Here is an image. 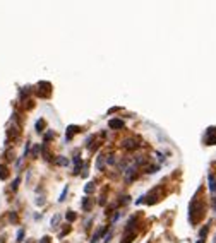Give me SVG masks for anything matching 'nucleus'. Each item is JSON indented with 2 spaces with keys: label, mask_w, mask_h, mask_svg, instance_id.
I'll return each instance as SVG.
<instances>
[{
  "label": "nucleus",
  "mask_w": 216,
  "mask_h": 243,
  "mask_svg": "<svg viewBox=\"0 0 216 243\" xmlns=\"http://www.w3.org/2000/svg\"><path fill=\"white\" fill-rule=\"evenodd\" d=\"M209 190H211L213 195L216 194V180H214V176H213V175H209Z\"/></svg>",
  "instance_id": "39448f33"
},
{
  "label": "nucleus",
  "mask_w": 216,
  "mask_h": 243,
  "mask_svg": "<svg viewBox=\"0 0 216 243\" xmlns=\"http://www.w3.org/2000/svg\"><path fill=\"white\" fill-rule=\"evenodd\" d=\"M110 238H112V231H110V233H108V234H105V238H103V243H108V241H110Z\"/></svg>",
  "instance_id": "2eb2a0df"
},
{
  "label": "nucleus",
  "mask_w": 216,
  "mask_h": 243,
  "mask_svg": "<svg viewBox=\"0 0 216 243\" xmlns=\"http://www.w3.org/2000/svg\"><path fill=\"white\" fill-rule=\"evenodd\" d=\"M106 231V228H101V230H98L95 234H93V238H91V243H98V240H99V236Z\"/></svg>",
  "instance_id": "20e7f679"
},
{
  "label": "nucleus",
  "mask_w": 216,
  "mask_h": 243,
  "mask_svg": "<svg viewBox=\"0 0 216 243\" xmlns=\"http://www.w3.org/2000/svg\"><path fill=\"white\" fill-rule=\"evenodd\" d=\"M19 182H21V178H16V180H14V185H12V190H16V188H17V185H19Z\"/></svg>",
  "instance_id": "4468645a"
},
{
  "label": "nucleus",
  "mask_w": 216,
  "mask_h": 243,
  "mask_svg": "<svg viewBox=\"0 0 216 243\" xmlns=\"http://www.w3.org/2000/svg\"><path fill=\"white\" fill-rule=\"evenodd\" d=\"M108 127L110 129H122L124 127V122L122 120H110L108 122Z\"/></svg>",
  "instance_id": "f03ea898"
},
{
  "label": "nucleus",
  "mask_w": 216,
  "mask_h": 243,
  "mask_svg": "<svg viewBox=\"0 0 216 243\" xmlns=\"http://www.w3.org/2000/svg\"><path fill=\"white\" fill-rule=\"evenodd\" d=\"M65 217H67L69 221H74V219H76V214H74V212H70V214H67Z\"/></svg>",
  "instance_id": "dca6fc26"
},
{
  "label": "nucleus",
  "mask_w": 216,
  "mask_h": 243,
  "mask_svg": "<svg viewBox=\"0 0 216 243\" xmlns=\"http://www.w3.org/2000/svg\"><path fill=\"white\" fill-rule=\"evenodd\" d=\"M74 132H77V127H76V125H70V127H69V132L65 134V139L70 140V139H72V134H74Z\"/></svg>",
  "instance_id": "423d86ee"
},
{
  "label": "nucleus",
  "mask_w": 216,
  "mask_h": 243,
  "mask_svg": "<svg viewBox=\"0 0 216 243\" xmlns=\"http://www.w3.org/2000/svg\"><path fill=\"white\" fill-rule=\"evenodd\" d=\"M53 135H55V134H53V130H50V132H47V134H45V137H43V140H45V142H48V140L52 139Z\"/></svg>",
  "instance_id": "9b49d317"
},
{
  "label": "nucleus",
  "mask_w": 216,
  "mask_h": 243,
  "mask_svg": "<svg viewBox=\"0 0 216 243\" xmlns=\"http://www.w3.org/2000/svg\"><path fill=\"white\" fill-rule=\"evenodd\" d=\"M67 190H69V188H67V187H64V190H62V194H60V199H58V202H64V200H65V195H67Z\"/></svg>",
  "instance_id": "f8f14e48"
},
{
  "label": "nucleus",
  "mask_w": 216,
  "mask_h": 243,
  "mask_svg": "<svg viewBox=\"0 0 216 243\" xmlns=\"http://www.w3.org/2000/svg\"><path fill=\"white\" fill-rule=\"evenodd\" d=\"M22 238H24V230H19L17 231V243H21Z\"/></svg>",
  "instance_id": "ddd939ff"
},
{
  "label": "nucleus",
  "mask_w": 216,
  "mask_h": 243,
  "mask_svg": "<svg viewBox=\"0 0 216 243\" xmlns=\"http://www.w3.org/2000/svg\"><path fill=\"white\" fill-rule=\"evenodd\" d=\"M95 190V183H88L86 187H84V192H86V194H89V192H93Z\"/></svg>",
  "instance_id": "9d476101"
},
{
  "label": "nucleus",
  "mask_w": 216,
  "mask_h": 243,
  "mask_svg": "<svg viewBox=\"0 0 216 243\" xmlns=\"http://www.w3.org/2000/svg\"><path fill=\"white\" fill-rule=\"evenodd\" d=\"M122 146H124L125 149H136V147H137V142H136V140H132V139H129V140H124V142H122Z\"/></svg>",
  "instance_id": "7ed1b4c3"
},
{
  "label": "nucleus",
  "mask_w": 216,
  "mask_h": 243,
  "mask_svg": "<svg viewBox=\"0 0 216 243\" xmlns=\"http://www.w3.org/2000/svg\"><path fill=\"white\" fill-rule=\"evenodd\" d=\"M57 165H58V166H67V165H69V159H67L65 156H58V159H57Z\"/></svg>",
  "instance_id": "6e6552de"
},
{
  "label": "nucleus",
  "mask_w": 216,
  "mask_h": 243,
  "mask_svg": "<svg viewBox=\"0 0 216 243\" xmlns=\"http://www.w3.org/2000/svg\"><path fill=\"white\" fill-rule=\"evenodd\" d=\"M134 238H136V231H125V234H124V238H122L120 243H130Z\"/></svg>",
  "instance_id": "f257e3e1"
},
{
  "label": "nucleus",
  "mask_w": 216,
  "mask_h": 243,
  "mask_svg": "<svg viewBox=\"0 0 216 243\" xmlns=\"http://www.w3.org/2000/svg\"><path fill=\"white\" fill-rule=\"evenodd\" d=\"M103 161H105V156L103 154H99L98 159H96V169H99V171L103 169Z\"/></svg>",
  "instance_id": "0eeeda50"
},
{
  "label": "nucleus",
  "mask_w": 216,
  "mask_h": 243,
  "mask_svg": "<svg viewBox=\"0 0 216 243\" xmlns=\"http://www.w3.org/2000/svg\"><path fill=\"white\" fill-rule=\"evenodd\" d=\"M89 207H91V204H89V197H84L82 199V211H89Z\"/></svg>",
  "instance_id": "1a4fd4ad"
},
{
  "label": "nucleus",
  "mask_w": 216,
  "mask_h": 243,
  "mask_svg": "<svg viewBox=\"0 0 216 243\" xmlns=\"http://www.w3.org/2000/svg\"><path fill=\"white\" fill-rule=\"evenodd\" d=\"M58 219H60V216H55V217H53V219H52V226L57 224V223H58Z\"/></svg>",
  "instance_id": "a211bd4d"
},
{
  "label": "nucleus",
  "mask_w": 216,
  "mask_h": 243,
  "mask_svg": "<svg viewBox=\"0 0 216 243\" xmlns=\"http://www.w3.org/2000/svg\"><path fill=\"white\" fill-rule=\"evenodd\" d=\"M39 243H50V236H43Z\"/></svg>",
  "instance_id": "f3484780"
}]
</instances>
